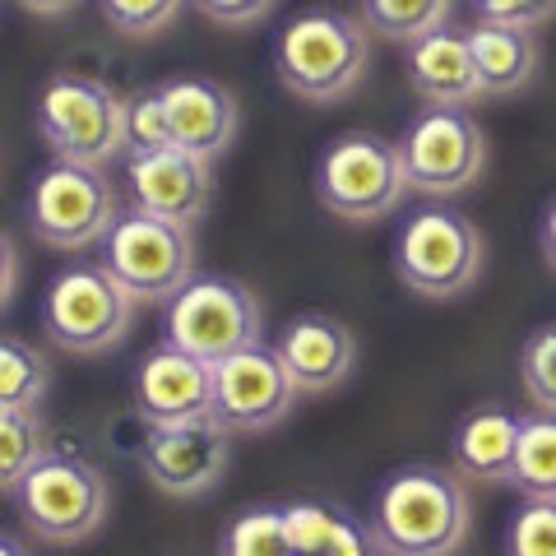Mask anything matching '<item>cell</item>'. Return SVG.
I'll list each match as a JSON object with an SVG mask.
<instances>
[{"label": "cell", "instance_id": "obj_29", "mask_svg": "<svg viewBox=\"0 0 556 556\" xmlns=\"http://www.w3.org/2000/svg\"><path fill=\"white\" fill-rule=\"evenodd\" d=\"M506 556H556V501L529 496L525 506L510 515Z\"/></svg>", "mask_w": 556, "mask_h": 556}, {"label": "cell", "instance_id": "obj_20", "mask_svg": "<svg viewBox=\"0 0 556 556\" xmlns=\"http://www.w3.org/2000/svg\"><path fill=\"white\" fill-rule=\"evenodd\" d=\"M468 42H473L482 98H515V93H525L533 84V75H538V61H543L533 28H510V24L478 20L473 28H468Z\"/></svg>", "mask_w": 556, "mask_h": 556}, {"label": "cell", "instance_id": "obj_14", "mask_svg": "<svg viewBox=\"0 0 556 556\" xmlns=\"http://www.w3.org/2000/svg\"><path fill=\"white\" fill-rule=\"evenodd\" d=\"M126 190H130V204L144 208V214L195 228L208 214V200H214V163L195 159V153H186L177 144L130 153Z\"/></svg>", "mask_w": 556, "mask_h": 556}, {"label": "cell", "instance_id": "obj_28", "mask_svg": "<svg viewBox=\"0 0 556 556\" xmlns=\"http://www.w3.org/2000/svg\"><path fill=\"white\" fill-rule=\"evenodd\" d=\"M190 0H102V20L130 42H149L181 20Z\"/></svg>", "mask_w": 556, "mask_h": 556}, {"label": "cell", "instance_id": "obj_31", "mask_svg": "<svg viewBox=\"0 0 556 556\" xmlns=\"http://www.w3.org/2000/svg\"><path fill=\"white\" fill-rule=\"evenodd\" d=\"M473 14L486 24H510V28H543L556 20V0H473Z\"/></svg>", "mask_w": 556, "mask_h": 556}, {"label": "cell", "instance_id": "obj_22", "mask_svg": "<svg viewBox=\"0 0 556 556\" xmlns=\"http://www.w3.org/2000/svg\"><path fill=\"white\" fill-rule=\"evenodd\" d=\"M450 14H455V0H362L357 5V20L371 28V38H390L404 47L445 28Z\"/></svg>", "mask_w": 556, "mask_h": 556}, {"label": "cell", "instance_id": "obj_2", "mask_svg": "<svg viewBox=\"0 0 556 556\" xmlns=\"http://www.w3.org/2000/svg\"><path fill=\"white\" fill-rule=\"evenodd\" d=\"M274 70L302 102H343L371 70V28L343 10H302L278 28Z\"/></svg>", "mask_w": 556, "mask_h": 556}, {"label": "cell", "instance_id": "obj_33", "mask_svg": "<svg viewBox=\"0 0 556 556\" xmlns=\"http://www.w3.org/2000/svg\"><path fill=\"white\" fill-rule=\"evenodd\" d=\"M538 247H543V260L556 269V200H547L543 223H538Z\"/></svg>", "mask_w": 556, "mask_h": 556}, {"label": "cell", "instance_id": "obj_34", "mask_svg": "<svg viewBox=\"0 0 556 556\" xmlns=\"http://www.w3.org/2000/svg\"><path fill=\"white\" fill-rule=\"evenodd\" d=\"M24 14H38V20H56V14H70L79 0H14Z\"/></svg>", "mask_w": 556, "mask_h": 556}, {"label": "cell", "instance_id": "obj_21", "mask_svg": "<svg viewBox=\"0 0 556 556\" xmlns=\"http://www.w3.org/2000/svg\"><path fill=\"white\" fill-rule=\"evenodd\" d=\"M283 515L298 556H386L371 525L362 529L357 519H348L325 501H292V506H283Z\"/></svg>", "mask_w": 556, "mask_h": 556}, {"label": "cell", "instance_id": "obj_3", "mask_svg": "<svg viewBox=\"0 0 556 556\" xmlns=\"http://www.w3.org/2000/svg\"><path fill=\"white\" fill-rule=\"evenodd\" d=\"M482 265H486V241L478 223H468V214H459V208L445 204L417 208L394 237L399 283L427 302L464 298L482 278Z\"/></svg>", "mask_w": 556, "mask_h": 556}, {"label": "cell", "instance_id": "obj_6", "mask_svg": "<svg viewBox=\"0 0 556 556\" xmlns=\"http://www.w3.org/2000/svg\"><path fill=\"white\" fill-rule=\"evenodd\" d=\"M135 298L108 265L61 269L42 292V334L75 357H98L130 334Z\"/></svg>", "mask_w": 556, "mask_h": 556}, {"label": "cell", "instance_id": "obj_4", "mask_svg": "<svg viewBox=\"0 0 556 556\" xmlns=\"http://www.w3.org/2000/svg\"><path fill=\"white\" fill-rule=\"evenodd\" d=\"M408 172L399 159V139L348 130L329 139L316 163V195L343 223H380L408 195Z\"/></svg>", "mask_w": 556, "mask_h": 556}, {"label": "cell", "instance_id": "obj_15", "mask_svg": "<svg viewBox=\"0 0 556 556\" xmlns=\"http://www.w3.org/2000/svg\"><path fill=\"white\" fill-rule=\"evenodd\" d=\"M135 408L149 427H177L214 417V367L186 348H153L135 371Z\"/></svg>", "mask_w": 556, "mask_h": 556}, {"label": "cell", "instance_id": "obj_8", "mask_svg": "<svg viewBox=\"0 0 556 556\" xmlns=\"http://www.w3.org/2000/svg\"><path fill=\"white\" fill-rule=\"evenodd\" d=\"M38 130L56 159L108 167L126 153V102L98 79L56 75L38 93Z\"/></svg>", "mask_w": 556, "mask_h": 556}, {"label": "cell", "instance_id": "obj_32", "mask_svg": "<svg viewBox=\"0 0 556 556\" xmlns=\"http://www.w3.org/2000/svg\"><path fill=\"white\" fill-rule=\"evenodd\" d=\"M190 5L218 28H255L278 0H190Z\"/></svg>", "mask_w": 556, "mask_h": 556}, {"label": "cell", "instance_id": "obj_26", "mask_svg": "<svg viewBox=\"0 0 556 556\" xmlns=\"http://www.w3.org/2000/svg\"><path fill=\"white\" fill-rule=\"evenodd\" d=\"M218 556H298L288 533V515L283 506H255L241 510L228 533H223Z\"/></svg>", "mask_w": 556, "mask_h": 556}, {"label": "cell", "instance_id": "obj_11", "mask_svg": "<svg viewBox=\"0 0 556 556\" xmlns=\"http://www.w3.org/2000/svg\"><path fill=\"white\" fill-rule=\"evenodd\" d=\"M408 186L422 195H459L486 172V135L468 108H427L399 135Z\"/></svg>", "mask_w": 556, "mask_h": 556}, {"label": "cell", "instance_id": "obj_27", "mask_svg": "<svg viewBox=\"0 0 556 556\" xmlns=\"http://www.w3.org/2000/svg\"><path fill=\"white\" fill-rule=\"evenodd\" d=\"M519 386L538 413H556V320L533 329L519 348Z\"/></svg>", "mask_w": 556, "mask_h": 556}, {"label": "cell", "instance_id": "obj_17", "mask_svg": "<svg viewBox=\"0 0 556 556\" xmlns=\"http://www.w3.org/2000/svg\"><path fill=\"white\" fill-rule=\"evenodd\" d=\"M163 108L172 126V144L195 159H223L237 139V98L214 79L181 75L163 84Z\"/></svg>", "mask_w": 556, "mask_h": 556}, {"label": "cell", "instance_id": "obj_13", "mask_svg": "<svg viewBox=\"0 0 556 556\" xmlns=\"http://www.w3.org/2000/svg\"><path fill=\"white\" fill-rule=\"evenodd\" d=\"M228 427L214 417L200 422H177V427H149L144 450H139V468L159 486L163 496H204L214 492L228 473Z\"/></svg>", "mask_w": 556, "mask_h": 556}, {"label": "cell", "instance_id": "obj_1", "mask_svg": "<svg viewBox=\"0 0 556 556\" xmlns=\"http://www.w3.org/2000/svg\"><path fill=\"white\" fill-rule=\"evenodd\" d=\"M473 529V492L464 473L408 464L376 492L371 533L386 556H455Z\"/></svg>", "mask_w": 556, "mask_h": 556}, {"label": "cell", "instance_id": "obj_7", "mask_svg": "<svg viewBox=\"0 0 556 556\" xmlns=\"http://www.w3.org/2000/svg\"><path fill=\"white\" fill-rule=\"evenodd\" d=\"M102 265L121 278L135 302H172L195 278V237L186 223L130 204L102 241Z\"/></svg>", "mask_w": 556, "mask_h": 556}, {"label": "cell", "instance_id": "obj_12", "mask_svg": "<svg viewBox=\"0 0 556 556\" xmlns=\"http://www.w3.org/2000/svg\"><path fill=\"white\" fill-rule=\"evenodd\" d=\"M298 394L278 348H241L214 367V422L228 431H269L298 408Z\"/></svg>", "mask_w": 556, "mask_h": 556}, {"label": "cell", "instance_id": "obj_10", "mask_svg": "<svg viewBox=\"0 0 556 556\" xmlns=\"http://www.w3.org/2000/svg\"><path fill=\"white\" fill-rule=\"evenodd\" d=\"M20 515L33 538L42 543H84L89 533L102 529L112 510V486L79 455H47L33 473L20 482Z\"/></svg>", "mask_w": 556, "mask_h": 556}, {"label": "cell", "instance_id": "obj_24", "mask_svg": "<svg viewBox=\"0 0 556 556\" xmlns=\"http://www.w3.org/2000/svg\"><path fill=\"white\" fill-rule=\"evenodd\" d=\"M510 486H519L525 496L556 501V413H529L525 417Z\"/></svg>", "mask_w": 556, "mask_h": 556}, {"label": "cell", "instance_id": "obj_5", "mask_svg": "<svg viewBox=\"0 0 556 556\" xmlns=\"http://www.w3.org/2000/svg\"><path fill=\"white\" fill-rule=\"evenodd\" d=\"M167 343L195 353L208 367L241 348L265 343V306L255 292L228 274H200L167 302Z\"/></svg>", "mask_w": 556, "mask_h": 556}, {"label": "cell", "instance_id": "obj_19", "mask_svg": "<svg viewBox=\"0 0 556 556\" xmlns=\"http://www.w3.org/2000/svg\"><path fill=\"white\" fill-rule=\"evenodd\" d=\"M519 427L525 417L506 408H468L450 437V459L455 473L468 482H515V455H519Z\"/></svg>", "mask_w": 556, "mask_h": 556}, {"label": "cell", "instance_id": "obj_16", "mask_svg": "<svg viewBox=\"0 0 556 556\" xmlns=\"http://www.w3.org/2000/svg\"><path fill=\"white\" fill-rule=\"evenodd\" d=\"M278 357L292 376V386L302 394H325L343 386L357 367V339L343 320L325 316V311H306V316H292L288 329L278 334Z\"/></svg>", "mask_w": 556, "mask_h": 556}, {"label": "cell", "instance_id": "obj_18", "mask_svg": "<svg viewBox=\"0 0 556 556\" xmlns=\"http://www.w3.org/2000/svg\"><path fill=\"white\" fill-rule=\"evenodd\" d=\"M408 84L427 108H473L482 98V79L468 28L445 24L427 38H417L408 47Z\"/></svg>", "mask_w": 556, "mask_h": 556}, {"label": "cell", "instance_id": "obj_35", "mask_svg": "<svg viewBox=\"0 0 556 556\" xmlns=\"http://www.w3.org/2000/svg\"><path fill=\"white\" fill-rule=\"evenodd\" d=\"M0 556H33V552L24 547L20 533H5V538H0Z\"/></svg>", "mask_w": 556, "mask_h": 556}, {"label": "cell", "instance_id": "obj_25", "mask_svg": "<svg viewBox=\"0 0 556 556\" xmlns=\"http://www.w3.org/2000/svg\"><path fill=\"white\" fill-rule=\"evenodd\" d=\"M51 386V367L38 348L5 334L0 339V408H38Z\"/></svg>", "mask_w": 556, "mask_h": 556}, {"label": "cell", "instance_id": "obj_9", "mask_svg": "<svg viewBox=\"0 0 556 556\" xmlns=\"http://www.w3.org/2000/svg\"><path fill=\"white\" fill-rule=\"evenodd\" d=\"M116 218H121V195L102 167L56 159L33 181L28 228L56 251H89L93 241H108Z\"/></svg>", "mask_w": 556, "mask_h": 556}, {"label": "cell", "instance_id": "obj_30", "mask_svg": "<svg viewBox=\"0 0 556 556\" xmlns=\"http://www.w3.org/2000/svg\"><path fill=\"white\" fill-rule=\"evenodd\" d=\"M172 144V126H167V108L163 93H139L126 102V153H144V149H167Z\"/></svg>", "mask_w": 556, "mask_h": 556}, {"label": "cell", "instance_id": "obj_23", "mask_svg": "<svg viewBox=\"0 0 556 556\" xmlns=\"http://www.w3.org/2000/svg\"><path fill=\"white\" fill-rule=\"evenodd\" d=\"M51 455L38 408H0V486L14 496L20 482Z\"/></svg>", "mask_w": 556, "mask_h": 556}]
</instances>
